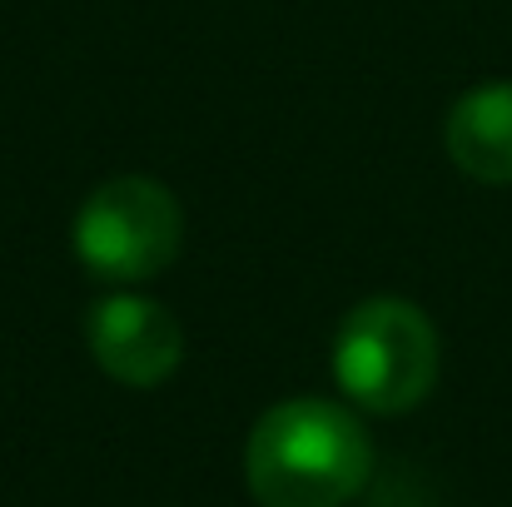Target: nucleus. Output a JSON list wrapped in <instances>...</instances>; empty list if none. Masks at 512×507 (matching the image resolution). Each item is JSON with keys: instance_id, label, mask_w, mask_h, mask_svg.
I'll return each mask as SVG.
<instances>
[{"instance_id": "nucleus-1", "label": "nucleus", "mask_w": 512, "mask_h": 507, "mask_svg": "<svg viewBox=\"0 0 512 507\" xmlns=\"http://www.w3.org/2000/svg\"><path fill=\"white\" fill-rule=\"evenodd\" d=\"M373 473L363 423L329 398L274 403L244 448V478L259 507H343Z\"/></svg>"}, {"instance_id": "nucleus-3", "label": "nucleus", "mask_w": 512, "mask_h": 507, "mask_svg": "<svg viewBox=\"0 0 512 507\" xmlns=\"http://www.w3.org/2000/svg\"><path fill=\"white\" fill-rule=\"evenodd\" d=\"M184 244V214L179 199L150 174H120L105 179L95 194H85L70 249L85 264V274L105 284H145L165 274Z\"/></svg>"}, {"instance_id": "nucleus-2", "label": "nucleus", "mask_w": 512, "mask_h": 507, "mask_svg": "<svg viewBox=\"0 0 512 507\" xmlns=\"http://www.w3.org/2000/svg\"><path fill=\"white\" fill-rule=\"evenodd\" d=\"M443 368V343L433 319L408 299H363L348 309L334 338V378L368 413L418 408Z\"/></svg>"}, {"instance_id": "nucleus-4", "label": "nucleus", "mask_w": 512, "mask_h": 507, "mask_svg": "<svg viewBox=\"0 0 512 507\" xmlns=\"http://www.w3.org/2000/svg\"><path fill=\"white\" fill-rule=\"evenodd\" d=\"M85 343L95 363L125 388L165 383L184 358V329L165 304L145 294H110L90 309Z\"/></svg>"}, {"instance_id": "nucleus-5", "label": "nucleus", "mask_w": 512, "mask_h": 507, "mask_svg": "<svg viewBox=\"0 0 512 507\" xmlns=\"http://www.w3.org/2000/svg\"><path fill=\"white\" fill-rule=\"evenodd\" d=\"M443 145L453 165L478 184H512V85H478L468 90L443 125Z\"/></svg>"}]
</instances>
